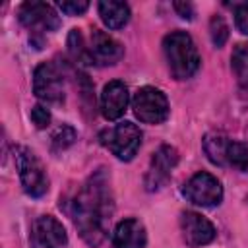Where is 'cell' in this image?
<instances>
[{
	"mask_svg": "<svg viewBox=\"0 0 248 248\" xmlns=\"http://www.w3.org/2000/svg\"><path fill=\"white\" fill-rule=\"evenodd\" d=\"M114 211L110 178L105 169L95 170L70 202V215L81 238L89 246H99L107 234V225Z\"/></svg>",
	"mask_w": 248,
	"mask_h": 248,
	"instance_id": "1",
	"label": "cell"
},
{
	"mask_svg": "<svg viewBox=\"0 0 248 248\" xmlns=\"http://www.w3.org/2000/svg\"><path fill=\"white\" fill-rule=\"evenodd\" d=\"M163 50L170 74L176 79L192 78L200 68V54L186 31H172L163 39Z\"/></svg>",
	"mask_w": 248,
	"mask_h": 248,
	"instance_id": "2",
	"label": "cell"
},
{
	"mask_svg": "<svg viewBox=\"0 0 248 248\" xmlns=\"http://www.w3.org/2000/svg\"><path fill=\"white\" fill-rule=\"evenodd\" d=\"M203 151L213 165L248 170V145L234 141L223 134H207L203 138Z\"/></svg>",
	"mask_w": 248,
	"mask_h": 248,
	"instance_id": "3",
	"label": "cell"
},
{
	"mask_svg": "<svg viewBox=\"0 0 248 248\" xmlns=\"http://www.w3.org/2000/svg\"><path fill=\"white\" fill-rule=\"evenodd\" d=\"M14 157H16L17 174H19L25 194L31 198L45 196L48 190V176H46L45 167L39 161V157L25 145H17L14 151Z\"/></svg>",
	"mask_w": 248,
	"mask_h": 248,
	"instance_id": "4",
	"label": "cell"
},
{
	"mask_svg": "<svg viewBox=\"0 0 248 248\" xmlns=\"http://www.w3.org/2000/svg\"><path fill=\"white\" fill-rule=\"evenodd\" d=\"M99 140L120 161H130L141 145V132L134 122H118L112 128L103 130Z\"/></svg>",
	"mask_w": 248,
	"mask_h": 248,
	"instance_id": "5",
	"label": "cell"
},
{
	"mask_svg": "<svg viewBox=\"0 0 248 248\" xmlns=\"http://www.w3.org/2000/svg\"><path fill=\"white\" fill-rule=\"evenodd\" d=\"M132 108L136 118L145 124H161L169 116V101L165 93L157 87H140L132 99Z\"/></svg>",
	"mask_w": 248,
	"mask_h": 248,
	"instance_id": "6",
	"label": "cell"
},
{
	"mask_svg": "<svg viewBox=\"0 0 248 248\" xmlns=\"http://www.w3.org/2000/svg\"><path fill=\"white\" fill-rule=\"evenodd\" d=\"M184 198L200 207H215L223 200L221 182L209 172H196L182 188Z\"/></svg>",
	"mask_w": 248,
	"mask_h": 248,
	"instance_id": "7",
	"label": "cell"
},
{
	"mask_svg": "<svg viewBox=\"0 0 248 248\" xmlns=\"http://www.w3.org/2000/svg\"><path fill=\"white\" fill-rule=\"evenodd\" d=\"M33 91L48 105H60L64 101V76L52 62H43L33 72Z\"/></svg>",
	"mask_w": 248,
	"mask_h": 248,
	"instance_id": "8",
	"label": "cell"
},
{
	"mask_svg": "<svg viewBox=\"0 0 248 248\" xmlns=\"http://www.w3.org/2000/svg\"><path fill=\"white\" fill-rule=\"evenodd\" d=\"M19 21L33 33H50L60 25L56 10L46 2H23L17 10Z\"/></svg>",
	"mask_w": 248,
	"mask_h": 248,
	"instance_id": "9",
	"label": "cell"
},
{
	"mask_svg": "<svg viewBox=\"0 0 248 248\" xmlns=\"http://www.w3.org/2000/svg\"><path fill=\"white\" fill-rule=\"evenodd\" d=\"M176 163H178V151L172 145H161L151 157V163H149V169L145 174V182H143L145 188L149 192L161 190L169 182L170 172L176 167Z\"/></svg>",
	"mask_w": 248,
	"mask_h": 248,
	"instance_id": "10",
	"label": "cell"
},
{
	"mask_svg": "<svg viewBox=\"0 0 248 248\" xmlns=\"http://www.w3.org/2000/svg\"><path fill=\"white\" fill-rule=\"evenodd\" d=\"M180 232H182V240L190 248L205 246L217 234L213 223L196 211H184L180 215Z\"/></svg>",
	"mask_w": 248,
	"mask_h": 248,
	"instance_id": "11",
	"label": "cell"
},
{
	"mask_svg": "<svg viewBox=\"0 0 248 248\" xmlns=\"http://www.w3.org/2000/svg\"><path fill=\"white\" fill-rule=\"evenodd\" d=\"M89 52H91L93 64L112 66L124 56V46L114 37H110L108 33H105L101 29H93L91 41H89Z\"/></svg>",
	"mask_w": 248,
	"mask_h": 248,
	"instance_id": "12",
	"label": "cell"
},
{
	"mask_svg": "<svg viewBox=\"0 0 248 248\" xmlns=\"http://www.w3.org/2000/svg\"><path fill=\"white\" fill-rule=\"evenodd\" d=\"M128 103H130L128 87L122 81L114 79V81H108L103 87L99 107H101V114L107 120H118L120 116H124V112L128 108Z\"/></svg>",
	"mask_w": 248,
	"mask_h": 248,
	"instance_id": "13",
	"label": "cell"
},
{
	"mask_svg": "<svg viewBox=\"0 0 248 248\" xmlns=\"http://www.w3.org/2000/svg\"><path fill=\"white\" fill-rule=\"evenodd\" d=\"M33 236L39 248H64L68 244L66 229L52 215H41L33 223Z\"/></svg>",
	"mask_w": 248,
	"mask_h": 248,
	"instance_id": "14",
	"label": "cell"
},
{
	"mask_svg": "<svg viewBox=\"0 0 248 248\" xmlns=\"http://www.w3.org/2000/svg\"><path fill=\"white\" fill-rule=\"evenodd\" d=\"M112 244L114 248H145L147 244V232L140 219H124L114 227L112 232Z\"/></svg>",
	"mask_w": 248,
	"mask_h": 248,
	"instance_id": "15",
	"label": "cell"
},
{
	"mask_svg": "<svg viewBox=\"0 0 248 248\" xmlns=\"http://www.w3.org/2000/svg\"><path fill=\"white\" fill-rule=\"evenodd\" d=\"M99 16L103 23L108 29H120L128 23L130 19V8L126 2H116V0H105L99 2Z\"/></svg>",
	"mask_w": 248,
	"mask_h": 248,
	"instance_id": "16",
	"label": "cell"
},
{
	"mask_svg": "<svg viewBox=\"0 0 248 248\" xmlns=\"http://www.w3.org/2000/svg\"><path fill=\"white\" fill-rule=\"evenodd\" d=\"M231 68L240 83V87L248 89V43H238L231 54Z\"/></svg>",
	"mask_w": 248,
	"mask_h": 248,
	"instance_id": "17",
	"label": "cell"
},
{
	"mask_svg": "<svg viewBox=\"0 0 248 248\" xmlns=\"http://www.w3.org/2000/svg\"><path fill=\"white\" fill-rule=\"evenodd\" d=\"M68 50L72 54V58L79 64H93L91 60V52L89 46L83 41V35L79 33V29H72L68 35Z\"/></svg>",
	"mask_w": 248,
	"mask_h": 248,
	"instance_id": "18",
	"label": "cell"
},
{
	"mask_svg": "<svg viewBox=\"0 0 248 248\" xmlns=\"http://www.w3.org/2000/svg\"><path fill=\"white\" fill-rule=\"evenodd\" d=\"M209 37H211V43L217 48H221L227 43V39H229V27H227V23H225V19L221 16H213L209 19Z\"/></svg>",
	"mask_w": 248,
	"mask_h": 248,
	"instance_id": "19",
	"label": "cell"
},
{
	"mask_svg": "<svg viewBox=\"0 0 248 248\" xmlns=\"http://www.w3.org/2000/svg\"><path fill=\"white\" fill-rule=\"evenodd\" d=\"M74 140H76V130L72 126H68V124H62L52 134V147L56 151H62V149L70 147L74 143Z\"/></svg>",
	"mask_w": 248,
	"mask_h": 248,
	"instance_id": "20",
	"label": "cell"
},
{
	"mask_svg": "<svg viewBox=\"0 0 248 248\" xmlns=\"http://www.w3.org/2000/svg\"><path fill=\"white\" fill-rule=\"evenodd\" d=\"M234 25L242 35H248V2L234 6Z\"/></svg>",
	"mask_w": 248,
	"mask_h": 248,
	"instance_id": "21",
	"label": "cell"
},
{
	"mask_svg": "<svg viewBox=\"0 0 248 248\" xmlns=\"http://www.w3.org/2000/svg\"><path fill=\"white\" fill-rule=\"evenodd\" d=\"M58 8L68 16H79L89 8V2H85V0H66V2H58Z\"/></svg>",
	"mask_w": 248,
	"mask_h": 248,
	"instance_id": "22",
	"label": "cell"
},
{
	"mask_svg": "<svg viewBox=\"0 0 248 248\" xmlns=\"http://www.w3.org/2000/svg\"><path fill=\"white\" fill-rule=\"evenodd\" d=\"M31 120H33V124L37 126V128H46L48 126V122H50V112L43 107V105H35L33 108H31Z\"/></svg>",
	"mask_w": 248,
	"mask_h": 248,
	"instance_id": "23",
	"label": "cell"
},
{
	"mask_svg": "<svg viewBox=\"0 0 248 248\" xmlns=\"http://www.w3.org/2000/svg\"><path fill=\"white\" fill-rule=\"evenodd\" d=\"M174 10L184 17V19H192L194 17V6L190 2H174Z\"/></svg>",
	"mask_w": 248,
	"mask_h": 248,
	"instance_id": "24",
	"label": "cell"
}]
</instances>
